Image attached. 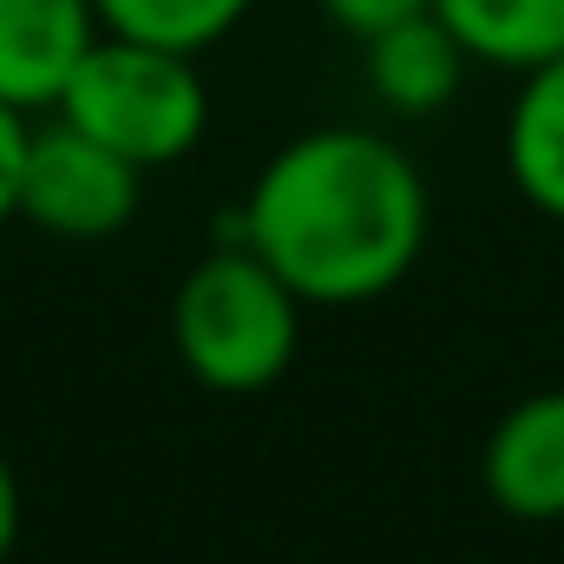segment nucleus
<instances>
[{
    "instance_id": "f257e3e1",
    "label": "nucleus",
    "mask_w": 564,
    "mask_h": 564,
    "mask_svg": "<svg viewBox=\"0 0 564 564\" xmlns=\"http://www.w3.org/2000/svg\"><path fill=\"white\" fill-rule=\"evenodd\" d=\"M237 237L308 308H355L401 289L426 250V177L381 132L315 126L257 171Z\"/></svg>"
},
{
    "instance_id": "f03ea898",
    "label": "nucleus",
    "mask_w": 564,
    "mask_h": 564,
    "mask_svg": "<svg viewBox=\"0 0 564 564\" xmlns=\"http://www.w3.org/2000/svg\"><path fill=\"white\" fill-rule=\"evenodd\" d=\"M302 295L237 237L191 263L171 295V341L191 381L210 394H263L276 388L302 348Z\"/></svg>"
},
{
    "instance_id": "7ed1b4c3",
    "label": "nucleus",
    "mask_w": 564,
    "mask_h": 564,
    "mask_svg": "<svg viewBox=\"0 0 564 564\" xmlns=\"http://www.w3.org/2000/svg\"><path fill=\"white\" fill-rule=\"evenodd\" d=\"M53 119L93 132L139 171H158L204 144L210 93H204L197 53H171L132 33H99L73 66L66 93L53 99Z\"/></svg>"
},
{
    "instance_id": "20e7f679",
    "label": "nucleus",
    "mask_w": 564,
    "mask_h": 564,
    "mask_svg": "<svg viewBox=\"0 0 564 564\" xmlns=\"http://www.w3.org/2000/svg\"><path fill=\"white\" fill-rule=\"evenodd\" d=\"M144 171L93 132L53 119L26 132L20 164V217L59 243H106L139 217Z\"/></svg>"
},
{
    "instance_id": "39448f33",
    "label": "nucleus",
    "mask_w": 564,
    "mask_h": 564,
    "mask_svg": "<svg viewBox=\"0 0 564 564\" xmlns=\"http://www.w3.org/2000/svg\"><path fill=\"white\" fill-rule=\"evenodd\" d=\"M486 499L519 525H558L564 519V388H539L512 401L479 453Z\"/></svg>"
},
{
    "instance_id": "423d86ee",
    "label": "nucleus",
    "mask_w": 564,
    "mask_h": 564,
    "mask_svg": "<svg viewBox=\"0 0 564 564\" xmlns=\"http://www.w3.org/2000/svg\"><path fill=\"white\" fill-rule=\"evenodd\" d=\"M99 33L93 0H0V99L13 112H53Z\"/></svg>"
},
{
    "instance_id": "0eeeda50",
    "label": "nucleus",
    "mask_w": 564,
    "mask_h": 564,
    "mask_svg": "<svg viewBox=\"0 0 564 564\" xmlns=\"http://www.w3.org/2000/svg\"><path fill=\"white\" fill-rule=\"evenodd\" d=\"M361 46H368L375 99L388 112H401V119H426V112L453 106V93L466 86V66H473V53L453 40V26L433 7L401 20V26H388V33H375V40H361Z\"/></svg>"
},
{
    "instance_id": "6e6552de",
    "label": "nucleus",
    "mask_w": 564,
    "mask_h": 564,
    "mask_svg": "<svg viewBox=\"0 0 564 564\" xmlns=\"http://www.w3.org/2000/svg\"><path fill=\"white\" fill-rule=\"evenodd\" d=\"M506 171L539 217L564 224V53L519 73V99L506 112Z\"/></svg>"
},
{
    "instance_id": "1a4fd4ad",
    "label": "nucleus",
    "mask_w": 564,
    "mask_h": 564,
    "mask_svg": "<svg viewBox=\"0 0 564 564\" xmlns=\"http://www.w3.org/2000/svg\"><path fill=\"white\" fill-rule=\"evenodd\" d=\"M433 13L479 66L532 73L564 53V0H433Z\"/></svg>"
},
{
    "instance_id": "9d476101",
    "label": "nucleus",
    "mask_w": 564,
    "mask_h": 564,
    "mask_svg": "<svg viewBox=\"0 0 564 564\" xmlns=\"http://www.w3.org/2000/svg\"><path fill=\"white\" fill-rule=\"evenodd\" d=\"M106 33H132L171 53H204L217 40H230L257 0H93Z\"/></svg>"
},
{
    "instance_id": "9b49d317",
    "label": "nucleus",
    "mask_w": 564,
    "mask_h": 564,
    "mask_svg": "<svg viewBox=\"0 0 564 564\" xmlns=\"http://www.w3.org/2000/svg\"><path fill=\"white\" fill-rule=\"evenodd\" d=\"M426 7H433V0H322V13H328L348 40H375V33L414 20V13H426Z\"/></svg>"
},
{
    "instance_id": "f8f14e48",
    "label": "nucleus",
    "mask_w": 564,
    "mask_h": 564,
    "mask_svg": "<svg viewBox=\"0 0 564 564\" xmlns=\"http://www.w3.org/2000/svg\"><path fill=\"white\" fill-rule=\"evenodd\" d=\"M26 112H13L0 99V224L20 217V164H26Z\"/></svg>"
},
{
    "instance_id": "ddd939ff",
    "label": "nucleus",
    "mask_w": 564,
    "mask_h": 564,
    "mask_svg": "<svg viewBox=\"0 0 564 564\" xmlns=\"http://www.w3.org/2000/svg\"><path fill=\"white\" fill-rule=\"evenodd\" d=\"M13 545H20V479L0 459V564L13 558Z\"/></svg>"
}]
</instances>
